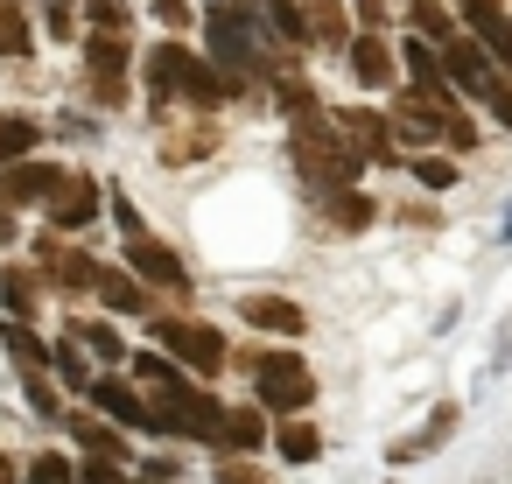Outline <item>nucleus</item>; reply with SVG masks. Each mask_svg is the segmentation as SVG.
Listing matches in <instances>:
<instances>
[{"label": "nucleus", "instance_id": "nucleus-1", "mask_svg": "<svg viewBox=\"0 0 512 484\" xmlns=\"http://www.w3.org/2000/svg\"><path fill=\"white\" fill-rule=\"evenodd\" d=\"M134 372H141V386L155 393L148 407H155V428L162 435H190V442H218V428H225V414L232 407H218L211 393H197L169 358H155V351H141L134 358Z\"/></svg>", "mask_w": 512, "mask_h": 484}, {"label": "nucleus", "instance_id": "nucleus-2", "mask_svg": "<svg viewBox=\"0 0 512 484\" xmlns=\"http://www.w3.org/2000/svg\"><path fill=\"white\" fill-rule=\"evenodd\" d=\"M295 162H302V176L323 183V197H330V190H351V176H358L365 155H358L344 134H330L323 120H302V127H295Z\"/></svg>", "mask_w": 512, "mask_h": 484}, {"label": "nucleus", "instance_id": "nucleus-3", "mask_svg": "<svg viewBox=\"0 0 512 484\" xmlns=\"http://www.w3.org/2000/svg\"><path fill=\"white\" fill-rule=\"evenodd\" d=\"M253 358V386H260V407L267 414H302L316 400V379L295 351H246Z\"/></svg>", "mask_w": 512, "mask_h": 484}, {"label": "nucleus", "instance_id": "nucleus-4", "mask_svg": "<svg viewBox=\"0 0 512 484\" xmlns=\"http://www.w3.org/2000/svg\"><path fill=\"white\" fill-rule=\"evenodd\" d=\"M148 78H155V92H176V99H197V106H218V99H225L218 71H211L204 57L176 50V43H162V50L148 57Z\"/></svg>", "mask_w": 512, "mask_h": 484}, {"label": "nucleus", "instance_id": "nucleus-5", "mask_svg": "<svg viewBox=\"0 0 512 484\" xmlns=\"http://www.w3.org/2000/svg\"><path fill=\"white\" fill-rule=\"evenodd\" d=\"M113 218H120V232H127V260H134V274H148V281H162V288H176V295H183V288H190V274H183V260H176L148 225H141V211H134L127 197H113Z\"/></svg>", "mask_w": 512, "mask_h": 484}, {"label": "nucleus", "instance_id": "nucleus-6", "mask_svg": "<svg viewBox=\"0 0 512 484\" xmlns=\"http://www.w3.org/2000/svg\"><path fill=\"white\" fill-rule=\"evenodd\" d=\"M155 344L169 351V358H183L197 379H211L232 351H225V337L211 330V323H190V316H155Z\"/></svg>", "mask_w": 512, "mask_h": 484}, {"label": "nucleus", "instance_id": "nucleus-7", "mask_svg": "<svg viewBox=\"0 0 512 484\" xmlns=\"http://www.w3.org/2000/svg\"><path fill=\"white\" fill-rule=\"evenodd\" d=\"M71 176L50 169V162H15V169H0V204H57Z\"/></svg>", "mask_w": 512, "mask_h": 484}, {"label": "nucleus", "instance_id": "nucleus-8", "mask_svg": "<svg viewBox=\"0 0 512 484\" xmlns=\"http://www.w3.org/2000/svg\"><path fill=\"white\" fill-rule=\"evenodd\" d=\"M211 50H218V64L232 78H246L253 71V22L239 8H211Z\"/></svg>", "mask_w": 512, "mask_h": 484}, {"label": "nucleus", "instance_id": "nucleus-9", "mask_svg": "<svg viewBox=\"0 0 512 484\" xmlns=\"http://www.w3.org/2000/svg\"><path fill=\"white\" fill-rule=\"evenodd\" d=\"M442 71L456 78V92H470V99H498L505 85L491 78V50L484 43H449L442 50Z\"/></svg>", "mask_w": 512, "mask_h": 484}, {"label": "nucleus", "instance_id": "nucleus-10", "mask_svg": "<svg viewBox=\"0 0 512 484\" xmlns=\"http://www.w3.org/2000/svg\"><path fill=\"white\" fill-rule=\"evenodd\" d=\"M85 64H92V92H99V106H120V99H127V50H120V36H92Z\"/></svg>", "mask_w": 512, "mask_h": 484}, {"label": "nucleus", "instance_id": "nucleus-11", "mask_svg": "<svg viewBox=\"0 0 512 484\" xmlns=\"http://www.w3.org/2000/svg\"><path fill=\"white\" fill-rule=\"evenodd\" d=\"M456 8H463V22L477 29V43L491 50V64H505V71H512V22L491 8V0H456Z\"/></svg>", "mask_w": 512, "mask_h": 484}, {"label": "nucleus", "instance_id": "nucleus-12", "mask_svg": "<svg viewBox=\"0 0 512 484\" xmlns=\"http://www.w3.org/2000/svg\"><path fill=\"white\" fill-rule=\"evenodd\" d=\"M92 400H99V407H106L120 428H155V407H148V400H141L127 379H92Z\"/></svg>", "mask_w": 512, "mask_h": 484}, {"label": "nucleus", "instance_id": "nucleus-13", "mask_svg": "<svg viewBox=\"0 0 512 484\" xmlns=\"http://www.w3.org/2000/svg\"><path fill=\"white\" fill-rule=\"evenodd\" d=\"M92 218H99V183L71 176V183L57 190V204H50V225H57V232H78V225H92Z\"/></svg>", "mask_w": 512, "mask_h": 484}, {"label": "nucleus", "instance_id": "nucleus-14", "mask_svg": "<svg viewBox=\"0 0 512 484\" xmlns=\"http://www.w3.org/2000/svg\"><path fill=\"white\" fill-rule=\"evenodd\" d=\"M36 260H50V281H64V288H99V260H85V253H71L57 239H43Z\"/></svg>", "mask_w": 512, "mask_h": 484}, {"label": "nucleus", "instance_id": "nucleus-15", "mask_svg": "<svg viewBox=\"0 0 512 484\" xmlns=\"http://www.w3.org/2000/svg\"><path fill=\"white\" fill-rule=\"evenodd\" d=\"M337 127H344V134H351V148H358V155H365V162H393V141H386V134H393V127H386V120H379V113H344V120H337Z\"/></svg>", "mask_w": 512, "mask_h": 484}, {"label": "nucleus", "instance_id": "nucleus-16", "mask_svg": "<svg viewBox=\"0 0 512 484\" xmlns=\"http://www.w3.org/2000/svg\"><path fill=\"white\" fill-rule=\"evenodd\" d=\"M239 309H246V323H253V330L302 337V309H295V302H281V295H253V302H239Z\"/></svg>", "mask_w": 512, "mask_h": 484}, {"label": "nucleus", "instance_id": "nucleus-17", "mask_svg": "<svg viewBox=\"0 0 512 484\" xmlns=\"http://www.w3.org/2000/svg\"><path fill=\"white\" fill-rule=\"evenodd\" d=\"M99 302H106V309H120V316L155 309V302H148V288H141L134 274H120V267H99Z\"/></svg>", "mask_w": 512, "mask_h": 484}, {"label": "nucleus", "instance_id": "nucleus-18", "mask_svg": "<svg viewBox=\"0 0 512 484\" xmlns=\"http://www.w3.org/2000/svg\"><path fill=\"white\" fill-rule=\"evenodd\" d=\"M351 71H358V85H393V50L379 36H358L351 43Z\"/></svg>", "mask_w": 512, "mask_h": 484}, {"label": "nucleus", "instance_id": "nucleus-19", "mask_svg": "<svg viewBox=\"0 0 512 484\" xmlns=\"http://www.w3.org/2000/svg\"><path fill=\"white\" fill-rule=\"evenodd\" d=\"M449 428H456V407H435L421 435H407V442H393V463H414V456H428V449H442V442H449Z\"/></svg>", "mask_w": 512, "mask_h": 484}, {"label": "nucleus", "instance_id": "nucleus-20", "mask_svg": "<svg viewBox=\"0 0 512 484\" xmlns=\"http://www.w3.org/2000/svg\"><path fill=\"white\" fill-rule=\"evenodd\" d=\"M309 8V36L323 43V50H351V36H344V8L337 0H302Z\"/></svg>", "mask_w": 512, "mask_h": 484}, {"label": "nucleus", "instance_id": "nucleus-21", "mask_svg": "<svg viewBox=\"0 0 512 484\" xmlns=\"http://www.w3.org/2000/svg\"><path fill=\"white\" fill-rule=\"evenodd\" d=\"M36 295H43L36 267H8V274H0V302H8L15 316H36Z\"/></svg>", "mask_w": 512, "mask_h": 484}, {"label": "nucleus", "instance_id": "nucleus-22", "mask_svg": "<svg viewBox=\"0 0 512 484\" xmlns=\"http://www.w3.org/2000/svg\"><path fill=\"white\" fill-rule=\"evenodd\" d=\"M36 134H43L36 120H22V113H0V169H15V162L36 148Z\"/></svg>", "mask_w": 512, "mask_h": 484}, {"label": "nucleus", "instance_id": "nucleus-23", "mask_svg": "<svg viewBox=\"0 0 512 484\" xmlns=\"http://www.w3.org/2000/svg\"><path fill=\"white\" fill-rule=\"evenodd\" d=\"M323 211H330L337 232H365V225H372V197H358V190H330Z\"/></svg>", "mask_w": 512, "mask_h": 484}, {"label": "nucleus", "instance_id": "nucleus-24", "mask_svg": "<svg viewBox=\"0 0 512 484\" xmlns=\"http://www.w3.org/2000/svg\"><path fill=\"white\" fill-rule=\"evenodd\" d=\"M260 435H267V421H260L253 407H232V414H225V428H218V442H225V449H253Z\"/></svg>", "mask_w": 512, "mask_h": 484}, {"label": "nucleus", "instance_id": "nucleus-25", "mask_svg": "<svg viewBox=\"0 0 512 484\" xmlns=\"http://www.w3.org/2000/svg\"><path fill=\"white\" fill-rule=\"evenodd\" d=\"M71 428H78V442L92 449V456H120L127 442H120V428H106V421H85V414H64Z\"/></svg>", "mask_w": 512, "mask_h": 484}, {"label": "nucleus", "instance_id": "nucleus-26", "mask_svg": "<svg viewBox=\"0 0 512 484\" xmlns=\"http://www.w3.org/2000/svg\"><path fill=\"white\" fill-rule=\"evenodd\" d=\"M260 8H267V22H274L288 43H302V36H309V8H302V0H260Z\"/></svg>", "mask_w": 512, "mask_h": 484}, {"label": "nucleus", "instance_id": "nucleus-27", "mask_svg": "<svg viewBox=\"0 0 512 484\" xmlns=\"http://www.w3.org/2000/svg\"><path fill=\"white\" fill-rule=\"evenodd\" d=\"M29 22H22V8H8V0H0V57H29Z\"/></svg>", "mask_w": 512, "mask_h": 484}, {"label": "nucleus", "instance_id": "nucleus-28", "mask_svg": "<svg viewBox=\"0 0 512 484\" xmlns=\"http://www.w3.org/2000/svg\"><path fill=\"white\" fill-rule=\"evenodd\" d=\"M274 442H281V456H288V463H309V456L323 449V435H316L309 421H288V428H281Z\"/></svg>", "mask_w": 512, "mask_h": 484}, {"label": "nucleus", "instance_id": "nucleus-29", "mask_svg": "<svg viewBox=\"0 0 512 484\" xmlns=\"http://www.w3.org/2000/svg\"><path fill=\"white\" fill-rule=\"evenodd\" d=\"M0 344H8V351H15V358H22V365H29V372H36V365H43V358H57V351H43V337H36V330H29V323H15V330H0Z\"/></svg>", "mask_w": 512, "mask_h": 484}, {"label": "nucleus", "instance_id": "nucleus-30", "mask_svg": "<svg viewBox=\"0 0 512 484\" xmlns=\"http://www.w3.org/2000/svg\"><path fill=\"white\" fill-rule=\"evenodd\" d=\"M29 484H78V463H71V456H50V449H43V456L29 463Z\"/></svg>", "mask_w": 512, "mask_h": 484}, {"label": "nucleus", "instance_id": "nucleus-31", "mask_svg": "<svg viewBox=\"0 0 512 484\" xmlns=\"http://www.w3.org/2000/svg\"><path fill=\"white\" fill-rule=\"evenodd\" d=\"M57 372H64V386H85V393H92V379H99V372L85 365V351H78V337H71V344L57 351Z\"/></svg>", "mask_w": 512, "mask_h": 484}, {"label": "nucleus", "instance_id": "nucleus-32", "mask_svg": "<svg viewBox=\"0 0 512 484\" xmlns=\"http://www.w3.org/2000/svg\"><path fill=\"white\" fill-rule=\"evenodd\" d=\"M407 22H414L421 36H435V43H449V15L435 8V0H414V8H407Z\"/></svg>", "mask_w": 512, "mask_h": 484}, {"label": "nucleus", "instance_id": "nucleus-33", "mask_svg": "<svg viewBox=\"0 0 512 484\" xmlns=\"http://www.w3.org/2000/svg\"><path fill=\"white\" fill-rule=\"evenodd\" d=\"M78 344H92L99 358H127V351H120V330H113V323H78Z\"/></svg>", "mask_w": 512, "mask_h": 484}, {"label": "nucleus", "instance_id": "nucleus-34", "mask_svg": "<svg viewBox=\"0 0 512 484\" xmlns=\"http://www.w3.org/2000/svg\"><path fill=\"white\" fill-rule=\"evenodd\" d=\"M414 176H421L428 190H449V183H456V169H449V162H435V155H421V162H414Z\"/></svg>", "mask_w": 512, "mask_h": 484}, {"label": "nucleus", "instance_id": "nucleus-35", "mask_svg": "<svg viewBox=\"0 0 512 484\" xmlns=\"http://www.w3.org/2000/svg\"><path fill=\"white\" fill-rule=\"evenodd\" d=\"M29 400H36V414H43V421H64V407H57V386H50V379H29Z\"/></svg>", "mask_w": 512, "mask_h": 484}, {"label": "nucleus", "instance_id": "nucleus-36", "mask_svg": "<svg viewBox=\"0 0 512 484\" xmlns=\"http://www.w3.org/2000/svg\"><path fill=\"white\" fill-rule=\"evenodd\" d=\"M78 484H120V470H113V456H92V463L78 470Z\"/></svg>", "mask_w": 512, "mask_h": 484}, {"label": "nucleus", "instance_id": "nucleus-37", "mask_svg": "<svg viewBox=\"0 0 512 484\" xmlns=\"http://www.w3.org/2000/svg\"><path fill=\"white\" fill-rule=\"evenodd\" d=\"M218 484H267V477H260L253 463H225V470H218Z\"/></svg>", "mask_w": 512, "mask_h": 484}, {"label": "nucleus", "instance_id": "nucleus-38", "mask_svg": "<svg viewBox=\"0 0 512 484\" xmlns=\"http://www.w3.org/2000/svg\"><path fill=\"white\" fill-rule=\"evenodd\" d=\"M351 8H358V22L379 36V22H386V0H351Z\"/></svg>", "mask_w": 512, "mask_h": 484}, {"label": "nucleus", "instance_id": "nucleus-39", "mask_svg": "<svg viewBox=\"0 0 512 484\" xmlns=\"http://www.w3.org/2000/svg\"><path fill=\"white\" fill-rule=\"evenodd\" d=\"M155 15H162L169 29H183V22H190V8H183V0H155Z\"/></svg>", "mask_w": 512, "mask_h": 484}, {"label": "nucleus", "instance_id": "nucleus-40", "mask_svg": "<svg viewBox=\"0 0 512 484\" xmlns=\"http://www.w3.org/2000/svg\"><path fill=\"white\" fill-rule=\"evenodd\" d=\"M491 113H498V120H505V127H512V85H505V92H498V99H491Z\"/></svg>", "mask_w": 512, "mask_h": 484}, {"label": "nucleus", "instance_id": "nucleus-41", "mask_svg": "<svg viewBox=\"0 0 512 484\" xmlns=\"http://www.w3.org/2000/svg\"><path fill=\"white\" fill-rule=\"evenodd\" d=\"M0 239H15V218H8V204H0Z\"/></svg>", "mask_w": 512, "mask_h": 484}, {"label": "nucleus", "instance_id": "nucleus-42", "mask_svg": "<svg viewBox=\"0 0 512 484\" xmlns=\"http://www.w3.org/2000/svg\"><path fill=\"white\" fill-rule=\"evenodd\" d=\"M8 477H15V470H8V456H0V484H8Z\"/></svg>", "mask_w": 512, "mask_h": 484}, {"label": "nucleus", "instance_id": "nucleus-43", "mask_svg": "<svg viewBox=\"0 0 512 484\" xmlns=\"http://www.w3.org/2000/svg\"><path fill=\"white\" fill-rule=\"evenodd\" d=\"M148 484H155V477H148Z\"/></svg>", "mask_w": 512, "mask_h": 484}]
</instances>
